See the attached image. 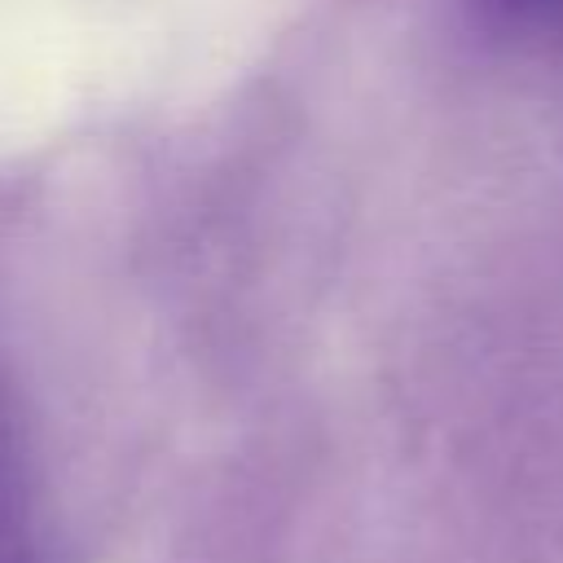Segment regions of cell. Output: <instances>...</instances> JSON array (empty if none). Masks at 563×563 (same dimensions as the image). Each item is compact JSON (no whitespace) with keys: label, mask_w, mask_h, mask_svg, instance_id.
<instances>
[{"label":"cell","mask_w":563,"mask_h":563,"mask_svg":"<svg viewBox=\"0 0 563 563\" xmlns=\"http://www.w3.org/2000/svg\"><path fill=\"white\" fill-rule=\"evenodd\" d=\"M0 563H53L22 418L0 383Z\"/></svg>","instance_id":"1"},{"label":"cell","mask_w":563,"mask_h":563,"mask_svg":"<svg viewBox=\"0 0 563 563\" xmlns=\"http://www.w3.org/2000/svg\"><path fill=\"white\" fill-rule=\"evenodd\" d=\"M488 18L523 31H563V0H479Z\"/></svg>","instance_id":"2"}]
</instances>
